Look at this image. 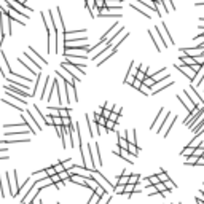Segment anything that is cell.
<instances>
[{
    "label": "cell",
    "mask_w": 204,
    "mask_h": 204,
    "mask_svg": "<svg viewBox=\"0 0 204 204\" xmlns=\"http://www.w3.org/2000/svg\"><path fill=\"white\" fill-rule=\"evenodd\" d=\"M62 65H65L67 69H69L75 77L78 75V78L80 77H85V67H86V64L85 62H81V64H77V62H74L72 59H69V58H64V61H62Z\"/></svg>",
    "instance_id": "cell-1"
},
{
    "label": "cell",
    "mask_w": 204,
    "mask_h": 204,
    "mask_svg": "<svg viewBox=\"0 0 204 204\" xmlns=\"http://www.w3.org/2000/svg\"><path fill=\"white\" fill-rule=\"evenodd\" d=\"M93 177H94V180L99 183V187H102V188L107 190V193H108V192H115V185L108 182V179H105L97 169H94V171H93Z\"/></svg>",
    "instance_id": "cell-2"
},
{
    "label": "cell",
    "mask_w": 204,
    "mask_h": 204,
    "mask_svg": "<svg viewBox=\"0 0 204 204\" xmlns=\"http://www.w3.org/2000/svg\"><path fill=\"white\" fill-rule=\"evenodd\" d=\"M177 99L183 104V107H185V110L190 113V112H193L195 110V108H196V104H195V101L192 99V96H190V94H188V91L185 89L183 91V94H179V96H177Z\"/></svg>",
    "instance_id": "cell-3"
},
{
    "label": "cell",
    "mask_w": 204,
    "mask_h": 204,
    "mask_svg": "<svg viewBox=\"0 0 204 204\" xmlns=\"http://www.w3.org/2000/svg\"><path fill=\"white\" fill-rule=\"evenodd\" d=\"M121 32H123V26H120L118 22H115V24L110 27V29L107 31V34H105V35H102L101 43H108L113 37H116V35H118V34H121Z\"/></svg>",
    "instance_id": "cell-4"
},
{
    "label": "cell",
    "mask_w": 204,
    "mask_h": 204,
    "mask_svg": "<svg viewBox=\"0 0 204 204\" xmlns=\"http://www.w3.org/2000/svg\"><path fill=\"white\" fill-rule=\"evenodd\" d=\"M7 3L11 7V8H15V10H18L21 15L26 18V19H29V15H27L26 11H29V13H32V8H29V7H26L24 3H21L19 0H7Z\"/></svg>",
    "instance_id": "cell-5"
},
{
    "label": "cell",
    "mask_w": 204,
    "mask_h": 204,
    "mask_svg": "<svg viewBox=\"0 0 204 204\" xmlns=\"http://www.w3.org/2000/svg\"><path fill=\"white\" fill-rule=\"evenodd\" d=\"M175 69H177L179 72H182L183 75H187V78L192 81H195V78H196V72L192 69V65H182V64H175Z\"/></svg>",
    "instance_id": "cell-6"
},
{
    "label": "cell",
    "mask_w": 204,
    "mask_h": 204,
    "mask_svg": "<svg viewBox=\"0 0 204 204\" xmlns=\"http://www.w3.org/2000/svg\"><path fill=\"white\" fill-rule=\"evenodd\" d=\"M137 72H139V64L131 62L129 69H128V74H126V78H125V85H132V81L135 80V74Z\"/></svg>",
    "instance_id": "cell-7"
},
{
    "label": "cell",
    "mask_w": 204,
    "mask_h": 204,
    "mask_svg": "<svg viewBox=\"0 0 204 204\" xmlns=\"http://www.w3.org/2000/svg\"><path fill=\"white\" fill-rule=\"evenodd\" d=\"M3 89H7V91H10V93H15V94H18V96H21V97H24V99H27V97L32 96V93H27V91H24L22 88H18V86H15V85H5Z\"/></svg>",
    "instance_id": "cell-8"
},
{
    "label": "cell",
    "mask_w": 204,
    "mask_h": 204,
    "mask_svg": "<svg viewBox=\"0 0 204 204\" xmlns=\"http://www.w3.org/2000/svg\"><path fill=\"white\" fill-rule=\"evenodd\" d=\"M188 91V94H190V96H192V99L195 101V104H196V107H199V104H202L204 105V99L199 96V94H198V89H196V86L192 83V85H190V88L187 89Z\"/></svg>",
    "instance_id": "cell-9"
},
{
    "label": "cell",
    "mask_w": 204,
    "mask_h": 204,
    "mask_svg": "<svg viewBox=\"0 0 204 204\" xmlns=\"http://www.w3.org/2000/svg\"><path fill=\"white\" fill-rule=\"evenodd\" d=\"M180 51L183 53V54H187V56H192V58H198V56H204V51H202V48H199V46H196V48H180Z\"/></svg>",
    "instance_id": "cell-10"
},
{
    "label": "cell",
    "mask_w": 204,
    "mask_h": 204,
    "mask_svg": "<svg viewBox=\"0 0 204 204\" xmlns=\"http://www.w3.org/2000/svg\"><path fill=\"white\" fill-rule=\"evenodd\" d=\"M7 15H8V16H10V18H11L13 21H18V22H19L21 26H26L24 19H22V18H19V15H21V13H19L18 10H15V8H11V7H10V11L7 13Z\"/></svg>",
    "instance_id": "cell-11"
},
{
    "label": "cell",
    "mask_w": 204,
    "mask_h": 204,
    "mask_svg": "<svg viewBox=\"0 0 204 204\" xmlns=\"http://www.w3.org/2000/svg\"><path fill=\"white\" fill-rule=\"evenodd\" d=\"M70 182H74V183H78L80 187H85V188H88V185H86V177H83V175L72 174V175H70Z\"/></svg>",
    "instance_id": "cell-12"
},
{
    "label": "cell",
    "mask_w": 204,
    "mask_h": 204,
    "mask_svg": "<svg viewBox=\"0 0 204 204\" xmlns=\"http://www.w3.org/2000/svg\"><path fill=\"white\" fill-rule=\"evenodd\" d=\"M192 131H193V134H195V135H201V134L204 132V116H202V118L198 121V123L192 128Z\"/></svg>",
    "instance_id": "cell-13"
},
{
    "label": "cell",
    "mask_w": 204,
    "mask_h": 204,
    "mask_svg": "<svg viewBox=\"0 0 204 204\" xmlns=\"http://www.w3.org/2000/svg\"><path fill=\"white\" fill-rule=\"evenodd\" d=\"M118 156H121L123 159H126V161L129 163V164H132V163H134L132 155L129 153V150H125V148H121V150H120V155H118Z\"/></svg>",
    "instance_id": "cell-14"
},
{
    "label": "cell",
    "mask_w": 204,
    "mask_h": 204,
    "mask_svg": "<svg viewBox=\"0 0 204 204\" xmlns=\"http://www.w3.org/2000/svg\"><path fill=\"white\" fill-rule=\"evenodd\" d=\"M2 102H5L7 105H10V107H13L15 110H18L19 113L21 112H24V105H21V104H15V101H8V99H2Z\"/></svg>",
    "instance_id": "cell-15"
},
{
    "label": "cell",
    "mask_w": 204,
    "mask_h": 204,
    "mask_svg": "<svg viewBox=\"0 0 204 204\" xmlns=\"http://www.w3.org/2000/svg\"><path fill=\"white\" fill-rule=\"evenodd\" d=\"M131 8H132V10H135V11H139L140 15H144V16H145L147 19H150V18H152V15H150V13H148L150 10H144V8H140L139 5H135V3H131Z\"/></svg>",
    "instance_id": "cell-16"
},
{
    "label": "cell",
    "mask_w": 204,
    "mask_h": 204,
    "mask_svg": "<svg viewBox=\"0 0 204 204\" xmlns=\"http://www.w3.org/2000/svg\"><path fill=\"white\" fill-rule=\"evenodd\" d=\"M180 62H183L185 65H195V64H198L195 58L187 56V54H182V56H180Z\"/></svg>",
    "instance_id": "cell-17"
},
{
    "label": "cell",
    "mask_w": 204,
    "mask_h": 204,
    "mask_svg": "<svg viewBox=\"0 0 204 204\" xmlns=\"http://www.w3.org/2000/svg\"><path fill=\"white\" fill-rule=\"evenodd\" d=\"M29 51H31V54H32V56H34V58H35V59H37V61H38L40 64H42V65L48 64V62H46V59H45V58H42V56H40V54H38V51H35V50H34L32 46H29Z\"/></svg>",
    "instance_id": "cell-18"
},
{
    "label": "cell",
    "mask_w": 204,
    "mask_h": 204,
    "mask_svg": "<svg viewBox=\"0 0 204 204\" xmlns=\"http://www.w3.org/2000/svg\"><path fill=\"white\" fill-rule=\"evenodd\" d=\"M118 145H120L121 148H125V150H128V148H129V140L125 137V135L118 134Z\"/></svg>",
    "instance_id": "cell-19"
},
{
    "label": "cell",
    "mask_w": 204,
    "mask_h": 204,
    "mask_svg": "<svg viewBox=\"0 0 204 204\" xmlns=\"http://www.w3.org/2000/svg\"><path fill=\"white\" fill-rule=\"evenodd\" d=\"M32 177H35V180H43V179H48L50 175H48L46 169H43V171H37V172H34Z\"/></svg>",
    "instance_id": "cell-20"
},
{
    "label": "cell",
    "mask_w": 204,
    "mask_h": 204,
    "mask_svg": "<svg viewBox=\"0 0 204 204\" xmlns=\"http://www.w3.org/2000/svg\"><path fill=\"white\" fill-rule=\"evenodd\" d=\"M125 137L129 140V144H137V140H135V129L126 131V132H125Z\"/></svg>",
    "instance_id": "cell-21"
},
{
    "label": "cell",
    "mask_w": 204,
    "mask_h": 204,
    "mask_svg": "<svg viewBox=\"0 0 204 204\" xmlns=\"http://www.w3.org/2000/svg\"><path fill=\"white\" fill-rule=\"evenodd\" d=\"M148 35L152 37V40H153V43H155V46H156V50H158V51L164 50V48H163V45H159V40H158V38H159V35H156V37H155V35H153V31H148Z\"/></svg>",
    "instance_id": "cell-22"
},
{
    "label": "cell",
    "mask_w": 204,
    "mask_h": 204,
    "mask_svg": "<svg viewBox=\"0 0 204 204\" xmlns=\"http://www.w3.org/2000/svg\"><path fill=\"white\" fill-rule=\"evenodd\" d=\"M185 163H187V166H196L198 163H199V158L195 156V155H192V156H188V158L185 159Z\"/></svg>",
    "instance_id": "cell-23"
},
{
    "label": "cell",
    "mask_w": 204,
    "mask_h": 204,
    "mask_svg": "<svg viewBox=\"0 0 204 204\" xmlns=\"http://www.w3.org/2000/svg\"><path fill=\"white\" fill-rule=\"evenodd\" d=\"M195 153V148L192 147V145H188V147H185L183 150H182V156H185V158H188V156H192Z\"/></svg>",
    "instance_id": "cell-24"
},
{
    "label": "cell",
    "mask_w": 204,
    "mask_h": 204,
    "mask_svg": "<svg viewBox=\"0 0 204 204\" xmlns=\"http://www.w3.org/2000/svg\"><path fill=\"white\" fill-rule=\"evenodd\" d=\"M99 199H101V196L96 193V192H93L91 195H89V199H88V204H97L99 202Z\"/></svg>",
    "instance_id": "cell-25"
},
{
    "label": "cell",
    "mask_w": 204,
    "mask_h": 204,
    "mask_svg": "<svg viewBox=\"0 0 204 204\" xmlns=\"http://www.w3.org/2000/svg\"><path fill=\"white\" fill-rule=\"evenodd\" d=\"M158 179H159V182H163V183H166L168 180H169V175L164 172V171H159L158 172Z\"/></svg>",
    "instance_id": "cell-26"
},
{
    "label": "cell",
    "mask_w": 204,
    "mask_h": 204,
    "mask_svg": "<svg viewBox=\"0 0 204 204\" xmlns=\"http://www.w3.org/2000/svg\"><path fill=\"white\" fill-rule=\"evenodd\" d=\"M139 182H140V175H137V174H131V175H129V183L137 185Z\"/></svg>",
    "instance_id": "cell-27"
},
{
    "label": "cell",
    "mask_w": 204,
    "mask_h": 204,
    "mask_svg": "<svg viewBox=\"0 0 204 204\" xmlns=\"http://www.w3.org/2000/svg\"><path fill=\"white\" fill-rule=\"evenodd\" d=\"M163 5L166 8V13H171L174 10V5H172V0H163Z\"/></svg>",
    "instance_id": "cell-28"
},
{
    "label": "cell",
    "mask_w": 204,
    "mask_h": 204,
    "mask_svg": "<svg viewBox=\"0 0 204 204\" xmlns=\"http://www.w3.org/2000/svg\"><path fill=\"white\" fill-rule=\"evenodd\" d=\"M144 85H147V86H150V88H153V86L156 85V81H155V80H153V78H152L150 75H148V77H147V78L144 80Z\"/></svg>",
    "instance_id": "cell-29"
},
{
    "label": "cell",
    "mask_w": 204,
    "mask_h": 204,
    "mask_svg": "<svg viewBox=\"0 0 204 204\" xmlns=\"http://www.w3.org/2000/svg\"><path fill=\"white\" fill-rule=\"evenodd\" d=\"M61 163L64 164L65 171H70V169L74 168V159H65V161H61Z\"/></svg>",
    "instance_id": "cell-30"
},
{
    "label": "cell",
    "mask_w": 204,
    "mask_h": 204,
    "mask_svg": "<svg viewBox=\"0 0 204 204\" xmlns=\"http://www.w3.org/2000/svg\"><path fill=\"white\" fill-rule=\"evenodd\" d=\"M150 89H152L150 86H147V85H144V83H142V86L139 88V91H140L142 94H145V96H148V94H152V91H150Z\"/></svg>",
    "instance_id": "cell-31"
},
{
    "label": "cell",
    "mask_w": 204,
    "mask_h": 204,
    "mask_svg": "<svg viewBox=\"0 0 204 204\" xmlns=\"http://www.w3.org/2000/svg\"><path fill=\"white\" fill-rule=\"evenodd\" d=\"M202 80H204V69H202L201 74L196 75V78H195V81H193V85H201V83H202Z\"/></svg>",
    "instance_id": "cell-32"
},
{
    "label": "cell",
    "mask_w": 204,
    "mask_h": 204,
    "mask_svg": "<svg viewBox=\"0 0 204 204\" xmlns=\"http://www.w3.org/2000/svg\"><path fill=\"white\" fill-rule=\"evenodd\" d=\"M147 193L150 195V196H153V195H156V193H159V192H158V188H156L155 185H150V187H147Z\"/></svg>",
    "instance_id": "cell-33"
},
{
    "label": "cell",
    "mask_w": 204,
    "mask_h": 204,
    "mask_svg": "<svg viewBox=\"0 0 204 204\" xmlns=\"http://www.w3.org/2000/svg\"><path fill=\"white\" fill-rule=\"evenodd\" d=\"M108 202H110V195L105 193L104 196H101V199H99V202H97V204H108Z\"/></svg>",
    "instance_id": "cell-34"
},
{
    "label": "cell",
    "mask_w": 204,
    "mask_h": 204,
    "mask_svg": "<svg viewBox=\"0 0 204 204\" xmlns=\"http://www.w3.org/2000/svg\"><path fill=\"white\" fill-rule=\"evenodd\" d=\"M163 113H164V108H159V112H158V115H156V118L153 120V123H152V129L156 126V123H158V121H159V118H161V115Z\"/></svg>",
    "instance_id": "cell-35"
},
{
    "label": "cell",
    "mask_w": 204,
    "mask_h": 204,
    "mask_svg": "<svg viewBox=\"0 0 204 204\" xmlns=\"http://www.w3.org/2000/svg\"><path fill=\"white\" fill-rule=\"evenodd\" d=\"M69 113H70V108H62V107H59V116H61V118L69 116Z\"/></svg>",
    "instance_id": "cell-36"
},
{
    "label": "cell",
    "mask_w": 204,
    "mask_h": 204,
    "mask_svg": "<svg viewBox=\"0 0 204 204\" xmlns=\"http://www.w3.org/2000/svg\"><path fill=\"white\" fill-rule=\"evenodd\" d=\"M147 77H148V75H147L145 72H142V70H139L137 74H135V78H137V80H140V81H144Z\"/></svg>",
    "instance_id": "cell-37"
},
{
    "label": "cell",
    "mask_w": 204,
    "mask_h": 204,
    "mask_svg": "<svg viewBox=\"0 0 204 204\" xmlns=\"http://www.w3.org/2000/svg\"><path fill=\"white\" fill-rule=\"evenodd\" d=\"M115 193L116 195H123L125 193V185H115Z\"/></svg>",
    "instance_id": "cell-38"
},
{
    "label": "cell",
    "mask_w": 204,
    "mask_h": 204,
    "mask_svg": "<svg viewBox=\"0 0 204 204\" xmlns=\"http://www.w3.org/2000/svg\"><path fill=\"white\" fill-rule=\"evenodd\" d=\"M53 125L54 126H61L62 125V118L61 116H53Z\"/></svg>",
    "instance_id": "cell-39"
},
{
    "label": "cell",
    "mask_w": 204,
    "mask_h": 204,
    "mask_svg": "<svg viewBox=\"0 0 204 204\" xmlns=\"http://www.w3.org/2000/svg\"><path fill=\"white\" fill-rule=\"evenodd\" d=\"M59 177H61L62 180L70 179V172H69V171H62V172H59Z\"/></svg>",
    "instance_id": "cell-40"
},
{
    "label": "cell",
    "mask_w": 204,
    "mask_h": 204,
    "mask_svg": "<svg viewBox=\"0 0 204 204\" xmlns=\"http://www.w3.org/2000/svg\"><path fill=\"white\" fill-rule=\"evenodd\" d=\"M148 180H150V183H152V185H158V183H159L158 175H150V177H148Z\"/></svg>",
    "instance_id": "cell-41"
},
{
    "label": "cell",
    "mask_w": 204,
    "mask_h": 204,
    "mask_svg": "<svg viewBox=\"0 0 204 204\" xmlns=\"http://www.w3.org/2000/svg\"><path fill=\"white\" fill-rule=\"evenodd\" d=\"M70 125H72L70 116H64V118H62V126H70Z\"/></svg>",
    "instance_id": "cell-42"
},
{
    "label": "cell",
    "mask_w": 204,
    "mask_h": 204,
    "mask_svg": "<svg viewBox=\"0 0 204 204\" xmlns=\"http://www.w3.org/2000/svg\"><path fill=\"white\" fill-rule=\"evenodd\" d=\"M54 169H56V172H58V174H59V172H62V171H65V168H64L62 163H58V164H54Z\"/></svg>",
    "instance_id": "cell-43"
},
{
    "label": "cell",
    "mask_w": 204,
    "mask_h": 204,
    "mask_svg": "<svg viewBox=\"0 0 204 204\" xmlns=\"http://www.w3.org/2000/svg\"><path fill=\"white\" fill-rule=\"evenodd\" d=\"M45 169H46V172H48L50 177H53L54 174H58V172H56V169H54V166H51V168H45Z\"/></svg>",
    "instance_id": "cell-44"
},
{
    "label": "cell",
    "mask_w": 204,
    "mask_h": 204,
    "mask_svg": "<svg viewBox=\"0 0 204 204\" xmlns=\"http://www.w3.org/2000/svg\"><path fill=\"white\" fill-rule=\"evenodd\" d=\"M142 83H144V81H140V80H137V78H135V80L132 81V86H134L135 89H139V88L142 86Z\"/></svg>",
    "instance_id": "cell-45"
},
{
    "label": "cell",
    "mask_w": 204,
    "mask_h": 204,
    "mask_svg": "<svg viewBox=\"0 0 204 204\" xmlns=\"http://www.w3.org/2000/svg\"><path fill=\"white\" fill-rule=\"evenodd\" d=\"M50 179H51V182H53V183H58V182H61V180H62V179L59 177V174H54L53 177H50Z\"/></svg>",
    "instance_id": "cell-46"
},
{
    "label": "cell",
    "mask_w": 204,
    "mask_h": 204,
    "mask_svg": "<svg viewBox=\"0 0 204 204\" xmlns=\"http://www.w3.org/2000/svg\"><path fill=\"white\" fill-rule=\"evenodd\" d=\"M108 120H112V121H115V123H116V121L120 120V113H115V112H112V115H110V118H108Z\"/></svg>",
    "instance_id": "cell-47"
},
{
    "label": "cell",
    "mask_w": 204,
    "mask_h": 204,
    "mask_svg": "<svg viewBox=\"0 0 204 204\" xmlns=\"http://www.w3.org/2000/svg\"><path fill=\"white\" fill-rule=\"evenodd\" d=\"M139 70H142V72H145L148 75V65L147 64H139Z\"/></svg>",
    "instance_id": "cell-48"
},
{
    "label": "cell",
    "mask_w": 204,
    "mask_h": 204,
    "mask_svg": "<svg viewBox=\"0 0 204 204\" xmlns=\"http://www.w3.org/2000/svg\"><path fill=\"white\" fill-rule=\"evenodd\" d=\"M164 185H166V188H168V190H174V188H175V183H174V182H171V179H169Z\"/></svg>",
    "instance_id": "cell-49"
},
{
    "label": "cell",
    "mask_w": 204,
    "mask_h": 204,
    "mask_svg": "<svg viewBox=\"0 0 204 204\" xmlns=\"http://www.w3.org/2000/svg\"><path fill=\"white\" fill-rule=\"evenodd\" d=\"M113 102H104V108H107V110H113Z\"/></svg>",
    "instance_id": "cell-50"
},
{
    "label": "cell",
    "mask_w": 204,
    "mask_h": 204,
    "mask_svg": "<svg viewBox=\"0 0 204 204\" xmlns=\"http://www.w3.org/2000/svg\"><path fill=\"white\" fill-rule=\"evenodd\" d=\"M110 115H112V110H107V108H104V110H102V116H105L107 120L110 118Z\"/></svg>",
    "instance_id": "cell-51"
},
{
    "label": "cell",
    "mask_w": 204,
    "mask_h": 204,
    "mask_svg": "<svg viewBox=\"0 0 204 204\" xmlns=\"http://www.w3.org/2000/svg\"><path fill=\"white\" fill-rule=\"evenodd\" d=\"M96 7L101 10V8H104L105 7V0H96Z\"/></svg>",
    "instance_id": "cell-52"
},
{
    "label": "cell",
    "mask_w": 204,
    "mask_h": 204,
    "mask_svg": "<svg viewBox=\"0 0 204 204\" xmlns=\"http://www.w3.org/2000/svg\"><path fill=\"white\" fill-rule=\"evenodd\" d=\"M62 187H64V183H62V182H58V183H54V188H58V190H61Z\"/></svg>",
    "instance_id": "cell-53"
},
{
    "label": "cell",
    "mask_w": 204,
    "mask_h": 204,
    "mask_svg": "<svg viewBox=\"0 0 204 204\" xmlns=\"http://www.w3.org/2000/svg\"><path fill=\"white\" fill-rule=\"evenodd\" d=\"M7 152H8L7 147H2V148H0V153H7Z\"/></svg>",
    "instance_id": "cell-54"
},
{
    "label": "cell",
    "mask_w": 204,
    "mask_h": 204,
    "mask_svg": "<svg viewBox=\"0 0 204 204\" xmlns=\"http://www.w3.org/2000/svg\"><path fill=\"white\" fill-rule=\"evenodd\" d=\"M3 37H5V34L0 32V45H2V42H3Z\"/></svg>",
    "instance_id": "cell-55"
},
{
    "label": "cell",
    "mask_w": 204,
    "mask_h": 204,
    "mask_svg": "<svg viewBox=\"0 0 204 204\" xmlns=\"http://www.w3.org/2000/svg\"><path fill=\"white\" fill-rule=\"evenodd\" d=\"M196 204H204V199H198L196 198Z\"/></svg>",
    "instance_id": "cell-56"
},
{
    "label": "cell",
    "mask_w": 204,
    "mask_h": 204,
    "mask_svg": "<svg viewBox=\"0 0 204 204\" xmlns=\"http://www.w3.org/2000/svg\"><path fill=\"white\" fill-rule=\"evenodd\" d=\"M196 5H204V0H198V2H196Z\"/></svg>",
    "instance_id": "cell-57"
},
{
    "label": "cell",
    "mask_w": 204,
    "mask_h": 204,
    "mask_svg": "<svg viewBox=\"0 0 204 204\" xmlns=\"http://www.w3.org/2000/svg\"><path fill=\"white\" fill-rule=\"evenodd\" d=\"M202 192H204V185H202Z\"/></svg>",
    "instance_id": "cell-58"
},
{
    "label": "cell",
    "mask_w": 204,
    "mask_h": 204,
    "mask_svg": "<svg viewBox=\"0 0 204 204\" xmlns=\"http://www.w3.org/2000/svg\"><path fill=\"white\" fill-rule=\"evenodd\" d=\"M153 2H156V0H153Z\"/></svg>",
    "instance_id": "cell-59"
},
{
    "label": "cell",
    "mask_w": 204,
    "mask_h": 204,
    "mask_svg": "<svg viewBox=\"0 0 204 204\" xmlns=\"http://www.w3.org/2000/svg\"><path fill=\"white\" fill-rule=\"evenodd\" d=\"M58 204H61V202H58Z\"/></svg>",
    "instance_id": "cell-60"
},
{
    "label": "cell",
    "mask_w": 204,
    "mask_h": 204,
    "mask_svg": "<svg viewBox=\"0 0 204 204\" xmlns=\"http://www.w3.org/2000/svg\"><path fill=\"white\" fill-rule=\"evenodd\" d=\"M202 91H204V89H202Z\"/></svg>",
    "instance_id": "cell-61"
}]
</instances>
